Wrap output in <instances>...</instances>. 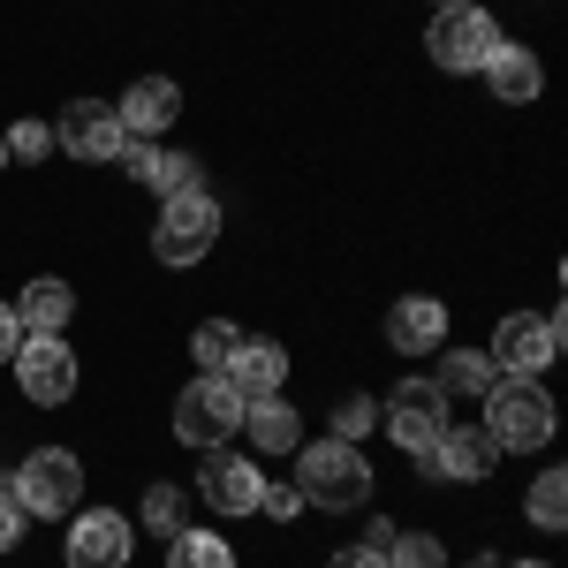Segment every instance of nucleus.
<instances>
[{
    "label": "nucleus",
    "mask_w": 568,
    "mask_h": 568,
    "mask_svg": "<svg viewBox=\"0 0 568 568\" xmlns=\"http://www.w3.org/2000/svg\"><path fill=\"white\" fill-rule=\"evenodd\" d=\"M136 524L175 538V530H182V493H175V485H152V493H144V508H136Z\"/></svg>",
    "instance_id": "a878e982"
},
{
    "label": "nucleus",
    "mask_w": 568,
    "mask_h": 568,
    "mask_svg": "<svg viewBox=\"0 0 568 568\" xmlns=\"http://www.w3.org/2000/svg\"><path fill=\"white\" fill-rule=\"evenodd\" d=\"M8 493H16V508H23V516H77L84 463H77L69 447H39V455H23V470L8 478Z\"/></svg>",
    "instance_id": "20e7f679"
},
{
    "label": "nucleus",
    "mask_w": 568,
    "mask_h": 568,
    "mask_svg": "<svg viewBox=\"0 0 568 568\" xmlns=\"http://www.w3.org/2000/svg\"><path fill=\"white\" fill-rule=\"evenodd\" d=\"M16 342H23V326H16V311L0 304V364H8V356H16Z\"/></svg>",
    "instance_id": "2f4dec72"
},
{
    "label": "nucleus",
    "mask_w": 568,
    "mask_h": 568,
    "mask_svg": "<svg viewBox=\"0 0 568 568\" xmlns=\"http://www.w3.org/2000/svg\"><path fill=\"white\" fill-rule=\"evenodd\" d=\"M0 168H8V136H0Z\"/></svg>",
    "instance_id": "473e14b6"
},
{
    "label": "nucleus",
    "mask_w": 568,
    "mask_h": 568,
    "mask_svg": "<svg viewBox=\"0 0 568 568\" xmlns=\"http://www.w3.org/2000/svg\"><path fill=\"white\" fill-rule=\"evenodd\" d=\"M8 364H16L23 402H39V409H53V402H69V394H77V349H69L61 334H23Z\"/></svg>",
    "instance_id": "0eeeda50"
},
{
    "label": "nucleus",
    "mask_w": 568,
    "mask_h": 568,
    "mask_svg": "<svg viewBox=\"0 0 568 568\" xmlns=\"http://www.w3.org/2000/svg\"><path fill=\"white\" fill-rule=\"evenodd\" d=\"M379 417H387L394 447H409V455H425V447L455 425V409H447V394H439L433 379H402V387L379 402Z\"/></svg>",
    "instance_id": "1a4fd4ad"
},
{
    "label": "nucleus",
    "mask_w": 568,
    "mask_h": 568,
    "mask_svg": "<svg viewBox=\"0 0 568 568\" xmlns=\"http://www.w3.org/2000/svg\"><path fill=\"white\" fill-rule=\"evenodd\" d=\"M387 342L402 356H433L439 342H447V304H439V296H402V304L387 311Z\"/></svg>",
    "instance_id": "2eb2a0df"
},
{
    "label": "nucleus",
    "mask_w": 568,
    "mask_h": 568,
    "mask_svg": "<svg viewBox=\"0 0 568 568\" xmlns=\"http://www.w3.org/2000/svg\"><path fill=\"white\" fill-rule=\"evenodd\" d=\"M379 425V402L372 394H342V409H334V439H364Z\"/></svg>",
    "instance_id": "bb28decb"
},
{
    "label": "nucleus",
    "mask_w": 568,
    "mask_h": 568,
    "mask_svg": "<svg viewBox=\"0 0 568 568\" xmlns=\"http://www.w3.org/2000/svg\"><path fill=\"white\" fill-rule=\"evenodd\" d=\"M500 39H508V31L485 16L478 0H463V8H439L433 31H425V45H433V61L447 69V77H470V69H485Z\"/></svg>",
    "instance_id": "423d86ee"
},
{
    "label": "nucleus",
    "mask_w": 568,
    "mask_h": 568,
    "mask_svg": "<svg viewBox=\"0 0 568 568\" xmlns=\"http://www.w3.org/2000/svg\"><path fill=\"white\" fill-rule=\"evenodd\" d=\"M326 568H387V554H372V546H349V554H334Z\"/></svg>",
    "instance_id": "7c9ffc66"
},
{
    "label": "nucleus",
    "mask_w": 568,
    "mask_h": 568,
    "mask_svg": "<svg viewBox=\"0 0 568 568\" xmlns=\"http://www.w3.org/2000/svg\"><path fill=\"white\" fill-rule=\"evenodd\" d=\"M463 568H493V561H463Z\"/></svg>",
    "instance_id": "f704fd0d"
},
{
    "label": "nucleus",
    "mask_w": 568,
    "mask_h": 568,
    "mask_svg": "<svg viewBox=\"0 0 568 568\" xmlns=\"http://www.w3.org/2000/svg\"><path fill=\"white\" fill-rule=\"evenodd\" d=\"M485 439L500 455H530L554 439V394L538 379H493L485 387Z\"/></svg>",
    "instance_id": "f03ea898"
},
{
    "label": "nucleus",
    "mask_w": 568,
    "mask_h": 568,
    "mask_svg": "<svg viewBox=\"0 0 568 568\" xmlns=\"http://www.w3.org/2000/svg\"><path fill=\"white\" fill-rule=\"evenodd\" d=\"M23 524H31V516H23V508H16V493L0 485V554H8V546L23 538Z\"/></svg>",
    "instance_id": "c756f323"
},
{
    "label": "nucleus",
    "mask_w": 568,
    "mask_h": 568,
    "mask_svg": "<svg viewBox=\"0 0 568 568\" xmlns=\"http://www.w3.org/2000/svg\"><path fill=\"white\" fill-rule=\"evenodd\" d=\"M130 516H114V508H91L69 524V568H130Z\"/></svg>",
    "instance_id": "f8f14e48"
},
{
    "label": "nucleus",
    "mask_w": 568,
    "mask_h": 568,
    "mask_svg": "<svg viewBox=\"0 0 568 568\" xmlns=\"http://www.w3.org/2000/svg\"><path fill=\"white\" fill-rule=\"evenodd\" d=\"M243 433L258 455H296L304 447V417L288 409V394H258V402H243Z\"/></svg>",
    "instance_id": "f3484780"
},
{
    "label": "nucleus",
    "mask_w": 568,
    "mask_h": 568,
    "mask_svg": "<svg viewBox=\"0 0 568 568\" xmlns=\"http://www.w3.org/2000/svg\"><path fill=\"white\" fill-rule=\"evenodd\" d=\"M235 433H243V394L227 387L220 372H197V379L175 394V439L213 455V447H227Z\"/></svg>",
    "instance_id": "7ed1b4c3"
},
{
    "label": "nucleus",
    "mask_w": 568,
    "mask_h": 568,
    "mask_svg": "<svg viewBox=\"0 0 568 568\" xmlns=\"http://www.w3.org/2000/svg\"><path fill=\"white\" fill-rule=\"evenodd\" d=\"M493 463H500V447L485 439V425H447V433L425 447V470H433V478L478 485V478H493Z\"/></svg>",
    "instance_id": "ddd939ff"
},
{
    "label": "nucleus",
    "mask_w": 568,
    "mask_h": 568,
    "mask_svg": "<svg viewBox=\"0 0 568 568\" xmlns=\"http://www.w3.org/2000/svg\"><path fill=\"white\" fill-rule=\"evenodd\" d=\"M516 568H546V561H516Z\"/></svg>",
    "instance_id": "72a5a7b5"
},
{
    "label": "nucleus",
    "mask_w": 568,
    "mask_h": 568,
    "mask_svg": "<svg viewBox=\"0 0 568 568\" xmlns=\"http://www.w3.org/2000/svg\"><path fill=\"white\" fill-rule=\"evenodd\" d=\"M485 84H493L500 106H530V99H538V53L500 39V45H493V61H485Z\"/></svg>",
    "instance_id": "6ab92c4d"
},
{
    "label": "nucleus",
    "mask_w": 568,
    "mask_h": 568,
    "mask_svg": "<svg viewBox=\"0 0 568 568\" xmlns=\"http://www.w3.org/2000/svg\"><path fill=\"white\" fill-rule=\"evenodd\" d=\"M258 508L273 516V524H288V516L304 508V493H296V485H265V493H258Z\"/></svg>",
    "instance_id": "c85d7f7f"
},
{
    "label": "nucleus",
    "mask_w": 568,
    "mask_h": 568,
    "mask_svg": "<svg viewBox=\"0 0 568 568\" xmlns=\"http://www.w3.org/2000/svg\"><path fill=\"white\" fill-rule=\"evenodd\" d=\"M8 152H16V160H45V152H53V130H45V122H16V130H8Z\"/></svg>",
    "instance_id": "cd10ccee"
},
{
    "label": "nucleus",
    "mask_w": 568,
    "mask_h": 568,
    "mask_svg": "<svg viewBox=\"0 0 568 568\" xmlns=\"http://www.w3.org/2000/svg\"><path fill=\"white\" fill-rule=\"evenodd\" d=\"M439 8H463V0H439Z\"/></svg>",
    "instance_id": "c9c22d12"
},
{
    "label": "nucleus",
    "mask_w": 568,
    "mask_h": 568,
    "mask_svg": "<svg viewBox=\"0 0 568 568\" xmlns=\"http://www.w3.org/2000/svg\"><path fill=\"white\" fill-rule=\"evenodd\" d=\"M130 168H136V182H144V190H160V197L205 190V182H197V160H190V152H160V144H136V152H130Z\"/></svg>",
    "instance_id": "aec40b11"
},
{
    "label": "nucleus",
    "mask_w": 568,
    "mask_h": 568,
    "mask_svg": "<svg viewBox=\"0 0 568 568\" xmlns=\"http://www.w3.org/2000/svg\"><path fill=\"white\" fill-rule=\"evenodd\" d=\"M220 243V197L213 190H182L160 205V227H152V251L160 265H197Z\"/></svg>",
    "instance_id": "39448f33"
},
{
    "label": "nucleus",
    "mask_w": 568,
    "mask_h": 568,
    "mask_svg": "<svg viewBox=\"0 0 568 568\" xmlns=\"http://www.w3.org/2000/svg\"><path fill=\"white\" fill-rule=\"evenodd\" d=\"M493 372L500 379H538L554 356H561V318H530V311H516V318H500L493 326Z\"/></svg>",
    "instance_id": "6e6552de"
},
{
    "label": "nucleus",
    "mask_w": 568,
    "mask_h": 568,
    "mask_svg": "<svg viewBox=\"0 0 568 568\" xmlns=\"http://www.w3.org/2000/svg\"><path fill=\"white\" fill-rule=\"evenodd\" d=\"M8 311H16V326H23V334H61V326L77 318V288H69V281H53V273H39V281H31Z\"/></svg>",
    "instance_id": "a211bd4d"
},
{
    "label": "nucleus",
    "mask_w": 568,
    "mask_h": 568,
    "mask_svg": "<svg viewBox=\"0 0 568 568\" xmlns=\"http://www.w3.org/2000/svg\"><path fill=\"white\" fill-rule=\"evenodd\" d=\"M530 524L568 530V470H538V485H530Z\"/></svg>",
    "instance_id": "5701e85b"
},
{
    "label": "nucleus",
    "mask_w": 568,
    "mask_h": 568,
    "mask_svg": "<svg viewBox=\"0 0 568 568\" xmlns=\"http://www.w3.org/2000/svg\"><path fill=\"white\" fill-rule=\"evenodd\" d=\"M243 349V326H227V318H205L197 334H190V356L205 364V372H227V356Z\"/></svg>",
    "instance_id": "b1692460"
},
{
    "label": "nucleus",
    "mask_w": 568,
    "mask_h": 568,
    "mask_svg": "<svg viewBox=\"0 0 568 568\" xmlns=\"http://www.w3.org/2000/svg\"><path fill=\"white\" fill-rule=\"evenodd\" d=\"M197 493L213 500L220 516H251V508H258V493H265V470L251 463V455L213 447V455H205V470H197Z\"/></svg>",
    "instance_id": "9b49d317"
},
{
    "label": "nucleus",
    "mask_w": 568,
    "mask_h": 568,
    "mask_svg": "<svg viewBox=\"0 0 568 568\" xmlns=\"http://www.w3.org/2000/svg\"><path fill=\"white\" fill-rule=\"evenodd\" d=\"M168 568H235V546L220 530H175L168 538Z\"/></svg>",
    "instance_id": "4be33fe9"
},
{
    "label": "nucleus",
    "mask_w": 568,
    "mask_h": 568,
    "mask_svg": "<svg viewBox=\"0 0 568 568\" xmlns=\"http://www.w3.org/2000/svg\"><path fill=\"white\" fill-rule=\"evenodd\" d=\"M493 379H500V372H493V356H485V349H439V379H433V387L447 394V402H455V394H485Z\"/></svg>",
    "instance_id": "412c9836"
},
{
    "label": "nucleus",
    "mask_w": 568,
    "mask_h": 568,
    "mask_svg": "<svg viewBox=\"0 0 568 568\" xmlns=\"http://www.w3.org/2000/svg\"><path fill=\"white\" fill-rule=\"evenodd\" d=\"M387 568H447V546L433 530H394L387 538Z\"/></svg>",
    "instance_id": "393cba45"
},
{
    "label": "nucleus",
    "mask_w": 568,
    "mask_h": 568,
    "mask_svg": "<svg viewBox=\"0 0 568 568\" xmlns=\"http://www.w3.org/2000/svg\"><path fill=\"white\" fill-rule=\"evenodd\" d=\"M53 144L69 152V160H84V168H106L130 136H122V114L106 106V99H69L61 106V130H53Z\"/></svg>",
    "instance_id": "9d476101"
},
{
    "label": "nucleus",
    "mask_w": 568,
    "mask_h": 568,
    "mask_svg": "<svg viewBox=\"0 0 568 568\" xmlns=\"http://www.w3.org/2000/svg\"><path fill=\"white\" fill-rule=\"evenodd\" d=\"M296 493L311 508H364L372 500V463L356 455V439H311L296 447Z\"/></svg>",
    "instance_id": "f257e3e1"
},
{
    "label": "nucleus",
    "mask_w": 568,
    "mask_h": 568,
    "mask_svg": "<svg viewBox=\"0 0 568 568\" xmlns=\"http://www.w3.org/2000/svg\"><path fill=\"white\" fill-rule=\"evenodd\" d=\"M114 114H122V136H160L182 114V84L175 77H136V84L114 99Z\"/></svg>",
    "instance_id": "4468645a"
},
{
    "label": "nucleus",
    "mask_w": 568,
    "mask_h": 568,
    "mask_svg": "<svg viewBox=\"0 0 568 568\" xmlns=\"http://www.w3.org/2000/svg\"><path fill=\"white\" fill-rule=\"evenodd\" d=\"M220 379L243 394V402L281 394V379H288V349H281V342H251V334H243V349L227 356V372H220Z\"/></svg>",
    "instance_id": "dca6fc26"
}]
</instances>
